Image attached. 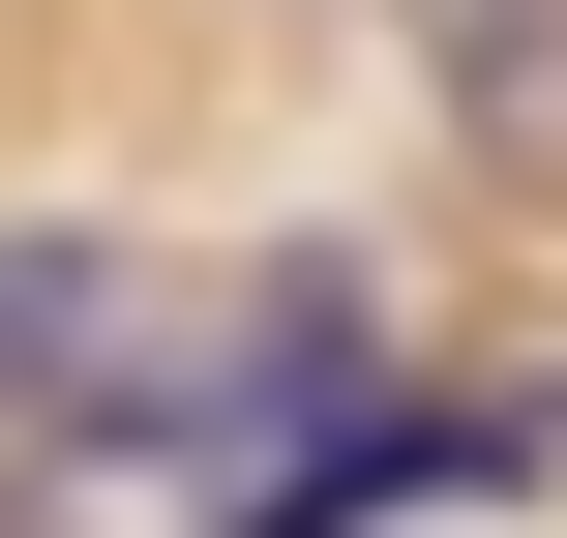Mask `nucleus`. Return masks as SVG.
<instances>
[{"label":"nucleus","mask_w":567,"mask_h":538,"mask_svg":"<svg viewBox=\"0 0 567 538\" xmlns=\"http://www.w3.org/2000/svg\"><path fill=\"white\" fill-rule=\"evenodd\" d=\"M419 90L508 210H567V0H419Z\"/></svg>","instance_id":"obj_1"},{"label":"nucleus","mask_w":567,"mask_h":538,"mask_svg":"<svg viewBox=\"0 0 567 538\" xmlns=\"http://www.w3.org/2000/svg\"><path fill=\"white\" fill-rule=\"evenodd\" d=\"M90 329H120V270H90V240H0V419H30Z\"/></svg>","instance_id":"obj_2"}]
</instances>
